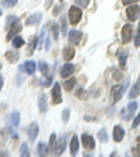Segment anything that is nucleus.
Here are the masks:
<instances>
[{"label":"nucleus","mask_w":140,"mask_h":157,"mask_svg":"<svg viewBox=\"0 0 140 157\" xmlns=\"http://www.w3.org/2000/svg\"><path fill=\"white\" fill-rule=\"evenodd\" d=\"M60 9H62V7H60V6L55 7V9H53V11H52V13H53V16H56V14H59V13H60Z\"/></svg>","instance_id":"nucleus-42"},{"label":"nucleus","mask_w":140,"mask_h":157,"mask_svg":"<svg viewBox=\"0 0 140 157\" xmlns=\"http://www.w3.org/2000/svg\"><path fill=\"white\" fill-rule=\"evenodd\" d=\"M0 16H2V10H0Z\"/></svg>","instance_id":"nucleus-47"},{"label":"nucleus","mask_w":140,"mask_h":157,"mask_svg":"<svg viewBox=\"0 0 140 157\" xmlns=\"http://www.w3.org/2000/svg\"><path fill=\"white\" fill-rule=\"evenodd\" d=\"M48 153H49L48 146H46V144L44 143V142L38 143V154H39V156H46Z\"/></svg>","instance_id":"nucleus-23"},{"label":"nucleus","mask_w":140,"mask_h":157,"mask_svg":"<svg viewBox=\"0 0 140 157\" xmlns=\"http://www.w3.org/2000/svg\"><path fill=\"white\" fill-rule=\"evenodd\" d=\"M81 16H83V11L80 10L78 6H72L70 10H69V20H70V23L73 25L78 24V21L81 20Z\"/></svg>","instance_id":"nucleus-1"},{"label":"nucleus","mask_w":140,"mask_h":157,"mask_svg":"<svg viewBox=\"0 0 140 157\" xmlns=\"http://www.w3.org/2000/svg\"><path fill=\"white\" fill-rule=\"evenodd\" d=\"M137 109V102L136 101H132L131 104L127 105V115H125V119H129L132 115L134 114V111Z\"/></svg>","instance_id":"nucleus-17"},{"label":"nucleus","mask_w":140,"mask_h":157,"mask_svg":"<svg viewBox=\"0 0 140 157\" xmlns=\"http://www.w3.org/2000/svg\"><path fill=\"white\" fill-rule=\"evenodd\" d=\"M65 149H66V136L63 135V136L59 137L58 144H56V147H55V154L56 156H60V154L65 151Z\"/></svg>","instance_id":"nucleus-8"},{"label":"nucleus","mask_w":140,"mask_h":157,"mask_svg":"<svg viewBox=\"0 0 140 157\" xmlns=\"http://www.w3.org/2000/svg\"><path fill=\"white\" fill-rule=\"evenodd\" d=\"M39 70H41V73H42V75H48V72H49L48 63H46V62H41V63H39Z\"/></svg>","instance_id":"nucleus-28"},{"label":"nucleus","mask_w":140,"mask_h":157,"mask_svg":"<svg viewBox=\"0 0 140 157\" xmlns=\"http://www.w3.org/2000/svg\"><path fill=\"white\" fill-rule=\"evenodd\" d=\"M81 143H83V146H84L87 150H93V149L95 147L94 137L90 136V135H87V133L81 135Z\"/></svg>","instance_id":"nucleus-6"},{"label":"nucleus","mask_w":140,"mask_h":157,"mask_svg":"<svg viewBox=\"0 0 140 157\" xmlns=\"http://www.w3.org/2000/svg\"><path fill=\"white\" fill-rule=\"evenodd\" d=\"M69 118H70V109H69V108H66V109H63V112H62V119H63V122H67Z\"/></svg>","instance_id":"nucleus-31"},{"label":"nucleus","mask_w":140,"mask_h":157,"mask_svg":"<svg viewBox=\"0 0 140 157\" xmlns=\"http://www.w3.org/2000/svg\"><path fill=\"white\" fill-rule=\"evenodd\" d=\"M60 21H62V31L65 35H67V25H66V16H62V18H60Z\"/></svg>","instance_id":"nucleus-33"},{"label":"nucleus","mask_w":140,"mask_h":157,"mask_svg":"<svg viewBox=\"0 0 140 157\" xmlns=\"http://www.w3.org/2000/svg\"><path fill=\"white\" fill-rule=\"evenodd\" d=\"M123 136H125V131L119 126V125H116V126L114 128V140L115 142H121L122 139H123Z\"/></svg>","instance_id":"nucleus-14"},{"label":"nucleus","mask_w":140,"mask_h":157,"mask_svg":"<svg viewBox=\"0 0 140 157\" xmlns=\"http://www.w3.org/2000/svg\"><path fill=\"white\" fill-rule=\"evenodd\" d=\"M17 21H18V18L14 16H9L7 17V25H13V24H16Z\"/></svg>","instance_id":"nucleus-36"},{"label":"nucleus","mask_w":140,"mask_h":157,"mask_svg":"<svg viewBox=\"0 0 140 157\" xmlns=\"http://www.w3.org/2000/svg\"><path fill=\"white\" fill-rule=\"evenodd\" d=\"M6 59L9 60V62L14 63V62H17V60H18V53L11 52V51H7V52H6Z\"/></svg>","instance_id":"nucleus-24"},{"label":"nucleus","mask_w":140,"mask_h":157,"mask_svg":"<svg viewBox=\"0 0 140 157\" xmlns=\"http://www.w3.org/2000/svg\"><path fill=\"white\" fill-rule=\"evenodd\" d=\"M78 150V137L77 136H73L72 137V142H70V153L74 156Z\"/></svg>","instance_id":"nucleus-18"},{"label":"nucleus","mask_w":140,"mask_h":157,"mask_svg":"<svg viewBox=\"0 0 140 157\" xmlns=\"http://www.w3.org/2000/svg\"><path fill=\"white\" fill-rule=\"evenodd\" d=\"M38 132H39V126L36 122H32V124L29 125L28 128H27V135H28V139L29 140H35L36 136H38Z\"/></svg>","instance_id":"nucleus-5"},{"label":"nucleus","mask_w":140,"mask_h":157,"mask_svg":"<svg viewBox=\"0 0 140 157\" xmlns=\"http://www.w3.org/2000/svg\"><path fill=\"white\" fill-rule=\"evenodd\" d=\"M20 70L28 73V75H34L36 70V63L32 62V60H27V62H24L23 65L20 66Z\"/></svg>","instance_id":"nucleus-3"},{"label":"nucleus","mask_w":140,"mask_h":157,"mask_svg":"<svg viewBox=\"0 0 140 157\" xmlns=\"http://www.w3.org/2000/svg\"><path fill=\"white\" fill-rule=\"evenodd\" d=\"M17 2L18 0H2V4L4 7H14L17 4Z\"/></svg>","instance_id":"nucleus-30"},{"label":"nucleus","mask_w":140,"mask_h":157,"mask_svg":"<svg viewBox=\"0 0 140 157\" xmlns=\"http://www.w3.org/2000/svg\"><path fill=\"white\" fill-rule=\"evenodd\" d=\"M21 28H23V27H21V24H20L18 21H17L16 24H13V25H11V29H10L9 34H7V41H10L13 36H16L17 34L21 31Z\"/></svg>","instance_id":"nucleus-13"},{"label":"nucleus","mask_w":140,"mask_h":157,"mask_svg":"<svg viewBox=\"0 0 140 157\" xmlns=\"http://www.w3.org/2000/svg\"><path fill=\"white\" fill-rule=\"evenodd\" d=\"M126 58H127V52L126 51H121L119 52V66L122 69H126Z\"/></svg>","instance_id":"nucleus-22"},{"label":"nucleus","mask_w":140,"mask_h":157,"mask_svg":"<svg viewBox=\"0 0 140 157\" xmlns=\"http://www.w3.org/2000/svg\"><path fill=\"white\" fill-rule=\"evenodd\" d=\"M76 67L74 65H72V63H66L65 66H63V69L60 70V76H62L63 78H67L69 76H72L73 73H74Z\"/></svg>","instance_id":"nucleus-9"},{"label":"nucleus","mask_w":140,"mask_h":157,"mask_svg":"<svg viewBox=\"0 0 140 157\" xmlns=\"http://www.w3.org/2000/svg\"><path fill=\"white\" fill-rule=\"evenodd\" d=\"M38 107L41 112H45L48 109V101H46V94L45 93H41L39 94V100H38Z\"/></svg>","instance_id":"nucleus-12"},{"label":"nucleus","mask_w":140,"mask_h":157,"mask_svg":"<svg viewBox=\"0 0 140 157\" xmlns=\"http://www.w3.org/2000/svg\"><path fill=\"white\" fill-rule=\"evenodd\" d=\"M55 140H56V135L52 133L51 139H49V150L51 151H55Z\"/></svg>","instance_id":"nucleus-29"},{"label":"nucleus","mask_w":140,"mask_h":157,"mask_svg":"<svg viewBox=\"0 0 140 157\" xmlns=\"http://www.w3.org/2000/svg\"><path fill=\"white\" fill-rule=\"evenodd\" d=\"M59 2H63V0H59Z\"/></svg>","instance_id":"nucleus-48"},{"label":"nucleus","mask_w":140,"mask_h":157,"mask_svg":"<svg viewBox=\"0 0 140 157\" xmlns=\"http://www.w3.org/2000/svg\"><path fill=\"white\" fill-rule=\"evenodd\" d=\"M45 49H46V51H48V49H49V38L46 39V45H45Z\"/></svg>","instance_id":"nucleus-45"},{"label":"nucleus","mask_w":140,"mask_h":157,"mask_svg":"<svg viewBox=\"0 0 140 157\" xmlns=\"http://www.w3.org/2000/svg\"><path fill=\"white\" fill-rule=\"evenodd\" d=\"M9 121H10V124L13 125V126H18V124H20V112L18 111H14L13 114L10 115Z\"/></svg>","instance_id":"nucleus-19"},{"label":"nucleus","mask_w":140,"mask_h":157,"mask_svg":"<svg viewBox=\"0 0 140 157\" xmlns=\"http://www.w3.org/2000/svg\"><path fill=\"white\" fill-rule=\"evenodd\" d=\"M52 97H53V104H60L63 101L62 100V91H60V84L55 83L52 87Z\"/></svg>","instance_id":"nucleus-4"},{"label":"nucleus","mask_w":140,"mask_h":157,"mask_svg":"<svg viewBox=\"0 0 140 157\" xmlns=\"http://www.w3.org/2000/svg\"><path fill=\"white\" fill-rule=\"evenodd\" d=\"M132 35H133V28H132L131 24L123 25V28H122V41H123V44L131 42Z\"/></svg>","instance_id":"nucleus-2"},{"label":"nucleus","mask_w":140,"mask_h":157,"mask_svg":"<svg viewBox=\"0 0 140 157\" xmlns=\"http://www.w3.org/2000/svg\"><path fill=\"white\" fill-rule=\"evenodd\" d=\"M111 94H112V101L118 102L122 98V94H123V87H121V86H115V87H112Z\"/></svg>","instance_id":"nucleus-11"},{"label":"nucleus","mask_w":140,"mask_h":157,"mask_svg":"<svg viewBox=\"0 0 140 157\" xmlns=\"http://www.w3.org/2000/svg\"><path fill=\"white\" fill-rule=\"evenodd\" d=\"M51 4H52V0H48V2H46V4H45V9H48Z\"/></svg>","instance_id":"nucleus-43"},{"label":"nucleus","mask_w":140,"mask_h":157,"mask_svg":"<svg viewBox=\"0 0 140 157\" xmlns=\"http://www.w3.org/2000/svg\"><path fill=\"white\" fill-rule=\"evenodd\" d=\"M25 44V41H24V38L23 36H14V39H13V46L14 48H21V46Z\"/></svg>","instance_id":"nucleus-25"},{"label":"nucleus","mask_w":140,"mask_h":157,"mask_svg":"<svg viewBox=\"0 0 140 157\" xmlns=\"http://www.w3.org/2000/svg\"><path fill=\"white\" fill-rule=\"evenodd\" d=\"M80 93H81V87H78V90H77V91H76V95H77V97H78V94H80Z\"/></svg>","instance_id":"nucleus-46"},{"label":"nucleus","mask_w":140,"mask_h":157,"mask_svg":"<svg viewBox=\"0 0 140 157\" xmlns=\"http://www.w3.org/2000/svg\"><path fill=\"white\" fill-rule=\"evenodd\" d=\"M21 154L23 156H29V150H28V144L27 143H23V146H21Z\"/></svg>","instance_id":"nucleus-34"},{"label":"nucleus","mask_w":140,"mask_h":157,"mask_svg":"<svg viewBox=\"0 0 140 157\" xmlns=\"http://www.w3.org/2000/svg\"><path fill=\"white\" fill-rule=\"evenodd\" d=\"M41 18H42V14H41V13H35V14H32V16H29L28 18H27L25 24H27V25H32V24L38 23Z\"/></svg>","instance_id":"nucleus-16"},{"label":"nucleus","mask_w":140,"mask_h":157,"mask_svg":"<svg viewBox=\"0 0 140 157\" xmlns=\"http://www.w3.org/2000/svg\"><path fill=\"white\" fill-rule=\"evenodd\" d=\"M98 137H100V140H101V142H107V140H108L107 129H105V128H102L101 131L98 132Z\"/></svg>","instance_id":"nucleus-27"},{"label":"nucleus","mask_w":140,"mask_h":157,"mask_svg":"<svg viewBox=\"0 0 140 157\" xmlns=\"http://www.w3.org/2000/svg\"><path fill=\"white\" fill-rule=\"evenodd\" d=\"M139 14H140V7L139 6H131V7H127L126 9V16L131 21H134V20L139 17Z\"/></svg>","instance_id":"nucleus-7"},{"label":"nucleus","mask_w":140,"mask_h":157,"mask_svg":"<svg viewBox=\"0 0 140 157\" xmlns=\"http://www.w3.org/2000/svg\"><path fill=\"white\" fill-rule=\"evenodd\" d=\"M51 83H52V77H46V80H42V82H41V84L45 86V87H48Z\"/></svg>","instance_id":"nucleus-38"},{"label":"nucleus","mask_w":140,"mask_h":157,"mask_svg":"<svg viewBox=\"0 0 140 157\" xmlns=\"http://www.w3.org/2000/svg\"><path fill=\"white\" fill-rule=\"evenodd\" d=\"M134 46H140V23H139L137 33H136V35H134Z\"/></svg>","instance_id":"nucleus-32"},{"label":"nucleus","mask_w":140,"mask_h":157,"mask_svg":"<svg viewBox=\"0 0 140 157\" xmlns=\"http://www.w3.org/2000/svg\"><path fill=\"white\" fill-rule=\"evenodd\" d=\"M2 87H3V77L0 76V91H2Z\"/></svg>","instance_id":"nucleus-44"},{"label":"nucleus","mask_w":140,"mask_h":157,"mask_svg":"<svg viewBox=\"0 0 140 157\" xmlns=\"http://www.w3.org/2000/svg\"><path fill=\"white\" fill-rule=\"evenodd\" d=\"M74 2L78 7H87L88 3H90V0H74Z\"/></svg>","instance_id":"nucleus-35"},{"label":"nucleus","mask_w":140,"mask_h":157,"mask_svg":"<svg viewBox=\"0 0 140 157\" xmlns=\"http://www.w3.org/2000/svg\"><path fill=\"white\" fill-rule=\"evenodd\" d=\"M36 48V38L35 36H31L29 38V44H28V49H27V55H32L34 52V49Z\"/></svg>","instance_id":"nucleus-20"},{"label":"nucleus","mask_w":140,"mask_h":157,"mask_svg":"<svg viewBox=\"0 0 140 157\" xmlns=\"http://www.w3.org/2000/svg\"><path fill=\"white\" fill-rule=\"evenodd\" d=\"M69 41H70V44H73V45H77V44L81 41V33L77 31V29H72V31L69 33Z\"/></svg>","instance_id":"nucleus-10"},{"label":"nucleus","mask_w":140,"mask_h":157,"mask_svg":"<svg viewBox=\"0 0 140 157\" xmlns=\"http://www.w3.org/2000/svg\"><path fill=\"white\" fill-rule=\"evenodd\" d=\"M139 94H140V86H139V83H136L134 86H132L131 93H129V98L133 100V98H136Z\"/></svg>","instance_id":"nucleus-21"},{"label":"nucleus","mask_w":140,"mask_h":157,"mask_svg":"<svg viewBox=\"0 0 140 157\" xmlns=\"http://www.w3.org/2000/svg\"><path fill=\"white\" fill-rule=\"evenodd\" d=\"M139 0H122V3L126 6V4H132V3H137Z\"/></svg>","instance_id":"nucleus-41"},{"label":"nucleus","mask_w":140,"mask_h":157,"mask_svg":"<svg viewBox=\"0 0 140 157\" xmlns=\"http://www.w3.org/2000/svg\"><path fill=\"white\" fill-rule=\"evenodd\" d=\"M76 52H74V49L72 48V46H67V48L63 49V59H65L66 62H69V60H72L73 58H74Z\"/></svg>","instance_id":"nucleus-15"},{"label":"nucleus","mask_w":140,"mask_h":157,"mask_svg":"<svg viewBox=\"0 0 140 157\" xmlns=\"http://www.w3.org/2000/svg\"><path fill=\"white\" fill-rule=\"evenodd\" d=\"M132 153H133L134 156H140V144H137L136 147H133V149H132Z\"/></svg>","instance_id":"nucleus-39"},{"label":"nucleus","mask_w":140,"mask_h":157,"mask_svg":"<svg viewBox=\"0 0 140 157\" xmlns=\"http://www.w3.org/2000/svg\"><path fill=\"white\" fill-rule=\"evenodd\" d=\"M52 34H53V38H55V39L59 38V27L58 25H53L52 27Z\"/></svg>","instance_id":"nucleus-37"},{"label":"nucleus","mask_w":140,"mask_h":157,"mask_svg":"<svg viewBox=\"0 0 140 157\" xmlns=\"http://www.w3.org/2000/svg\"><path fill=\"white\" fill-rule=\"evenodd\" d=\"M139 124H140V114L137 115L136 118H134V121H133V124H132V126H133V128H137V126H139Z\"/></svg>","instance_id":"nucleus-40"},{"label":"nucleus","mask_w":140,"mask_h":157,"mask_svg":"<svg viewBox=\"0 0 140 157\" xmlns=\"http://www.w3.org/2000/svg\"><path fill=\"white\" fill-rule=\"evenodd\" d=\"M74 84H76V78L74 77H70L69 80H66V82H65V88L67 90V91H72L73 87H74Z\"/></svg>","instance_id":"nucleus-26"}]
</instances>
